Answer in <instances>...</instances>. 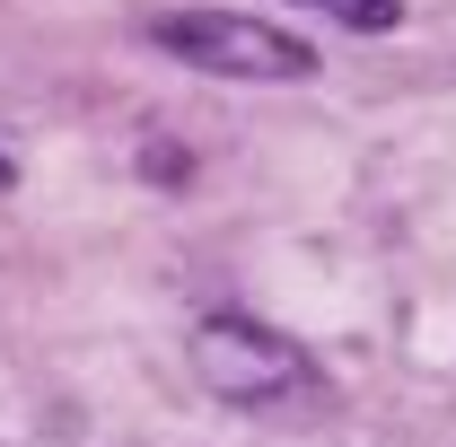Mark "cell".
<instances>
[{
    "mask_svg": "<svg viewBox=\"0 0 456 447\" xmlns=\"http://www.w3.org/2000/svg\"><path fill=\"white\" fill-rule=\"evenodd\" d=\"M184 369L228 412H281V403H316L325 394V369L264 316H202L184 334Z\"/></svg>",
    "mask_w": 456,
    "mask_h": 447,
    "instance_id": "6da1fadb",
    "label": "cell"
},
{
    "mask_svg": "<svg viewBox=\"0 0 456 447\" xmlns=\"http://www.w3.org/2000/svg\"><path fill=\"white\" fill-rule=\"evenodd\" d=\"M150 45L211 79H316V45H298L246 9H167L150 18Z\"/></svg>",
    "mask_w": 456,
    "mask_h": 447,
    "instance_id": "7a4b0ae2",
    "label": "cell"
},
{
    "mask_svg": "<svg viewBox=\"0 0 456 447\" xmlns=\"http://www.w3.org/2000/svg\"><path fill=\"white\" fill-rule=\"evenodd\" d=\"M307 9H334L351 36H387V27H403V0H307Z\"/></svg>",
    "mask_w": 456,
    "mask_h": 447,
    "instance_id": "3957f363",
    "label": "cell"
},
{
    "mask_svg": "<svg viewBox=\"0 0 456 447\" xmlns=\"http://www.w3.org/2000/svg\"><path fill=\"white\" fill-rule=\"evenodd\" d=\"M9 184H18V167H9V158H0V193H9Z\"/></svg>",
    "mask_w": 456,
    "mask_h": 447,
    "instance_id": "277c9868",
    "label": "cell"
}]
</instances>
